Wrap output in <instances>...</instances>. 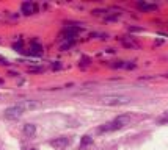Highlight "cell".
<instances>
[{
  "label": "cell",
  "instance_id": "obj_1",
  "mask_svg": "<svg viewBox=\"0 0 168 150\" xmlns=\"http://www.w3.org/2000/svg\"><path fill=\"white\" fill-rule=\"evenodd\" d=\"M129 122H130V116H127V114L118 116L115 120L107 122V124H104L102 127H99V131L101 133H105V131H116V130H121L123 127L129 125Z\"/></svg>",
  "mask_w": 168,
  "mask_h": 150
},
{
  "label": "cell",
  "instance_id": "obj_5",
  "mask_svg": "<svg viewBox=\"0 0 168 150\" xmlns=\"http://www.w3.org/2000/svg\"><path fill=\"white\" fill-rule=\"evenodd\" d=\"M80 31V27H66L63 30V34H64V39H74L76 38V34Z\"/></svg>",
  "mask_w": 168,
  "mask_h": 150
},
{
  "label": "cell",
  "instance_id": "obj_3",
  "mask_svg": "<svg viewBox=\"0 0 168 150\" xmlns=\"http://www.w3.org/2000/svg\"><path fill=\"white\" fill-rule=\"evenodd\" d=\"M24 112H25V111H24L19 105H13V106L6 108V109L3 111V117L8 119V120H17V119L24 114Z\"/></svg>",
  "mask_w": 168,
  "mask_h": 150
},
{
  "label": "cell",
  "instance_id": "obj_11",
  "mask_svg": "<svg viewBox=\"0 0 168 150\" xmlns=\"http://www.w3.org/2000/svg\"><path fill=\"white\" fill-rule=\"evenodd\" d=\"M90 144H93V138L88 136V135L82 136V142H80V145H82V147H85V145H90Z\"/></svg>",
  "mask_w": 168,
  "mask_h": 150
},
{
  "label": "cell",
  "instance_id": "obj_2",
  "mask_svg": "<svg viewBox=\"0 0 168 150\" xmlns=\"http://www.w3.org/2000/svg\"><path fill=\"white\" fill-rule=\"evenodd\" d=\"M99 100H101V103H104V105H110V106L126 105V103L130 102V99L126 97V96H102Z\"/></svg>",
  "mask_w": 168,
  "mask_h": 150
},
{
  "label": "cell",
  "instance_id": "obj_10",
  "mask_svg": "<svg viewBox=\"0 0 168 150\" xmlns=\"http://www.w3.org/2000/svg\"><path fill=\"white\" fill-rule=\"evenodd\" d=\"M22 130H24V135H25V136H33L35 131H36V127H35L33 124H25Z\"/></svg>",
  "mask_w": 168,
  "mask_h": 150
},
{
  "label": "cell",
  "instance_id": "obj_9",
  "mask_svg": "<svg viewBox=\"0 0 168 150\" xmlns=\"http://www.w3.org/2000/svg\"><path fill=\"white\" fill-rule=\"evenodd\" d=\"M138 8L143 9V11H156L157 5L154 3H145V2H138Z\"/></svg>",
  "mask_w": 168,
  "mask_h": 150
},
{
  "label": "cell",
  "instance_id": "obj_8",
  "mask_svg": "<svg viewBox=\"0 0 168 150\" xmlns=\"http://www.w3.org/2000/svg\"><path fill=\"white\" fill-rule=\"evenodd\" d=\"M36 11V5L32 2H24L22 3V13L24 14H33Z\"/></svg>",
  "mask_w": 168,
  "mask_h": 150
},
{
  "label": "cell",
  "instance_id": "obj_15",
  "mask_svg": "<svg viewBox=\"0 0 168 150\" xmlns=\"http://www.w3.org/2000/svg\"><path fill=\"white\" fill-rule=\"evenodd\" d=\"M33 150H35V148H33Z\"/></svg>",
  "mask_w": 168,
  "mask_h": 150
},
{
  "label": "cell",
  "instance_id": "obj_7",
  "mask_svg": "<svg viewBox=\"0 0 168 150\" xmlns=\"http://www.w3.org/2000/svg\"><path fill=\"white\" fill-rule=\"evenodd\" d=\"M29 55H32V56H41L43 55V47H41V44L38 42V41H33L32 42V47H30V52H27Z\"/></svg>",
  "mask_w": 168,
  "mask_h": 150
},
{
  "label": "cell",
  "instance_id": "obj_12",
  "mask_svg": "<svg viewBox=\"0 0 168 150\" xmlns=\"http://www.w3.org/2000/svg\"><path fill=\"white\" fill-rule=\"evenodd\" d=\"M61 67H63V64H60L58 61H57V63H53V64H52V69H53V70H60Z\"/></svg>",
  "mask_w": 168,
  "mask_h": 150
},
{
  "label": "cell",
  "instance_id": "obj_13",
  "mask_svg": "<svg viewBox=\"0 0 168 150\" xmlns=\"http://www.w3.org/2000/svg\"><path fill=\"white\" fill-rule=\"evenodd\" d=\"M87 64H90V58H87V56H83V58H82V67H85Z\"/></svg>",
  "mask_w": 168,
  "mask_h": 150
},
{
  "label": "cell",
  "instance_id": "obj_14",
  "mask_svg": "<svg viewBox=\"0 0 168 150\" xmlns=\"http://www.w3.org/2000/svg\"><path fill=\"white\" fill-rule=\"evenodd\" d=\"M21 47H22V41H19V42H16V44L13 45V49H16V50H21Z\"/></svg>",
  "mask_w": 168,
  "mask_h": 150
},
{
  "label": "cell",
  "instance_id": "obj_6",
  "mask_svg": "<svg viewBox=\"0 0 168 150\" xmlns=\"http://www.w3.org/2000/svg\"><path fill=\"white\" fill-rule=\"evenodd\" d=\"M69 144V139L68 138H55L50 141V145L53 148H63V147H66Z\"/></svg>",
  "mask_w": 168,
  "mask_h": 150
},
{
  "label": "cell",
  "instance_id": "obj_4",
  "mask_svg": "<svg viewBox=\"0 0 168 150\" xmlns=\"http://www.w3.org/2000/svg\"><path fill=\"white\" fill-rule=\"evenodd\" d=\"M24 111H29V109H36V108H39V103L38 102H35V100H22L17 103Z\"/></svg>",
  "mask_w": 168,
  "mask_h": 150
}]
</instances>
